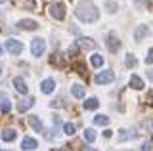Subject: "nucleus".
<instances>
[{
	"instance_id": "12",
	"label": "nucleus",
	"mask_w": 153,
	"mask_h": 151,
	"mask_svg": "<svg viewBox=\"0 0 153 151\" xmlns=\"http://www.w3.org/2000/svg\"><path fill=\"white\" fill-rule=\"evenodd\" d=\"M21 147H23V149H27V151H31V149H36V147H38V144H36V140H35V138H23Z\"/></svg>"
},
{
	"instance_id": "32",
	"label": "nucleus",
	"mask_w": 153,
	"mask_h": 151,
	"mask_svg": "<svg viewBox=\"0 0 153 151\" xmlns=\"http://www.w3.org/2000/svg\"><path fill=\"white\" fill-rule=\"evenodd\" d=\"M142 151H153V145L149 144V141H146V144L142 145Z\"/></svg>"
},
{
	"instance_id": "35",
	"label": "nucleus",
	"mask_w": 153,
	"mask_h": 151,
	"mask_svg": "<svg viewBox=\"0 0 153 151\" xmlns=\"http://www.w3.org/2000/svg\"><path fill=\"white\" fill-rule=\"evenodd\" d=\"M147 78H149V81H153V69L147 71Z\"/></svg>"
},
{
	"instance_id": "21",
	"label": "nucleus",
	"mask_w": 153,
	"mask_h": 151,
	"mask_svg": "<svg viewBox=\"0 0 153 151\" xmlns=\"http://www.w3.org/2000/svg\"><path fill=\"white\" fill-rule=\"evenodd\" d=\"M90 63H92L94 67H102V65H103V58L96 54V56H92V58H90Z\"/></svg>"
},
{
	"instance_id": "3",
	"label": "nucleus",
	"mask_w": 153,
	"mask_h": 151,
	"mask_svg": "<svg viewBox=\"0 0 153 151\" xmlns=\"http://www.w3.org/2000/svg\"><path fill=\"white\" fill-rule=\"evenodd\" d=\"M48 10H50V16L54 19H63L65 17V6L63 4H50Z\"/></svg>"
},
{
	"instance_id": "14",
	"label": "nucleus",
	"mask_w": 153,
	"mask_h": 151,
	"mask_svg": "<svg viewBox=\"0 0 153 151\" xmlns=\"http://www.w3.org/2000/svg\"><path fill=\"white\" fill-rule=\"evenodd\" d=\"M33 103H35V100H33V98H27V100H21L17 103V111H27V109H31L33 107Z\"/></svg>"
},
{
	"instance_id": "40",
	"label": "nucleus",
	"mask_w": 153,
	"mask_h": 151,
	"mask_svg": "<svg viewBox=\"0 0 153 151\" xmlns=\"http://www.w3.org/2000/svg\"><path fill=\"white\" fill-rule=\"evenodd\" d=\"M0 54H2V48H0Z\"/></svg>"
},
{
	"instance_id": "7",
	"label": "nucleus",
	"mask_w": 153,
	"mask_h": 151,
	"mask_svg": "<svg viewBox=\"0 0 153 151\" xmlns=\"http://www.w3.org/2000/svg\"><path fill=\"white\" fill-rule=\"evenodd\" d=\"M13 86H16V90H17L19 94H27V92H29V86H27V82L23 81L21 77L13 78Z\"/></svg>"
},
{
	"instance_id": "39",
	"label": "nucleus",
	"mask_w": 153,
	"mask_h": 151,
	"mask_svg": "<svg viewBox=\"0 0 153 151\" xmlns=\"http://www.w3.org/2000/svg\"><path fill=\"white\" fill-rule=\"evenodd\" d=\"M0 2H6V0H0Z\"/></svg>"
},
{
	"instance_id": "19",
	"label": "nucleus",
	"mask_w": 153,
	"mask_h": 151,
	"mask_svg": "<svg viewBox=\"0 0 153 151\" xmlns=\"http://www.w3.org/2000/svg\"><path fill=\"white\" fill-rule=\"evenodd\" d=\"M76 46H82V48H96V42H92L90 38H79L76 40Z\"/></svg>"
},
{
	"instance_id": "23",
	"label": "nucleus",
	"mask_w": 153,
	"mask_h": 151,
	"mask_svg": "<svg viewBox=\"0 0 153 151\" xmlns=\"http://www.w3.org/2000/svg\"><path fill=\"white\" fill-rule=\"evenodd\" d=\"M124 63H126V67H128V69H130V67H136V63H138V59H136V58H134V56H132V54H128V56H126V59H124Z\"/></svg>"
},
{
	"instance_id": "16",
	"label": "nucleus",
	"mask_w": 153,
	"mask_h": 151,
	"mask_svg": "<svg viewBox=\"0 0 153 151\" xmlns=\"http://www.w3.org/2000/svg\"><path fill=\"white\" fill-rule=\"evenodd\" d=\"M16 136H17V132L13 130V128L2 130V140H4V141H13V140H16Z\"/></svg>"
},
{
	"instance_id": "33",
	"label": "nucleus",
	"mask_w": 153,
	"mask_h": 151,
	"mask_svg": "<svg viewBox=\"0 0 153 151\" xmlns=\"http://www.w3.org/2000/svg\"><path fill=\"white\" fill-rule=\"evenodd\" d=\"M146 101L153 105V90H149V92H147V96H146Z\"/></svg>"
},
{
	"instance_id": "13",
	"label": "nucleus",
	"mask_w": 153,
	"mask_h": 151,
	"mask_svg": "<svg viewBox=\"0 0 153 151\" xmlns=\"http://www.w3.org/2000/svg\"><path fill=\"white\" fill-rule=\"evenodd\" d=\"M29 124H31L36 132H44V126H42V122L38 121L36 115H31V117H29Z\"/></svg>"
},
{
	"instance_id": "4",
	"label": "nucleus",
	"mask_w": 153,
	"mask_h": 151,
	"mask_svg": "<svg viewBox=\"0 0 153 151\" xmlns=\"http://www.w3.org/2000/svg\"><path fill=\"white\" fill-rule=\"evenodd\" d=\"M6 50L12 56H17V54H21V52H23V44L19 40H16V38H10V40H6Z\"/></svg>"
},
{
	"instance_id": "26",
	"label": "nucleus",
	"mask_w": 153,
	"mask_h": 151,
	"mask_svg": "<svg viewBox=\"0 0 153 151\" xmlns=\"http://www.w3.org/2000/svg\"><path fill=\"white\" fill-rule=\"evenodd\" d=\"M63 130H65V134H67V136H73V134H75V124L67 122V124L63 126Z\"/></svg>"
},
{
	"instance_id": "17",
	"label": "nucleus",
	"mask_w": 153,
	"mask_h": 151,
	"mask_svg": "<svg viewBox=\"0 0 153 151\" xmlns=\"http://www.w3.org/2000/svg\"><path fill=\"white\" fill-rule=\"evenodd\" d=\"M71 94H73L75 98H79V100H82V98H84V86H80V84H73V86H71Z\"/></svg>"
},
{
	"instance_id": "8",
	"label": "nucleus",
	"mask_w": 153,
	"mask_h": 151,
	"mask_svg": "<svg viewBox=\"0 0 153 151\" xmlns=\"http://www.w3.org/2000/svg\"><path fill=\"white\" fill-rule=\"evenodd\" d=\"M50 63H52V65H57V67L63 69V67H65L63 54H59V52H54V54H52V58H50Z\"/></svg>"
},
{
	"instance_id": "27",
	"label": "nucleus",
	"mask_w": 153,
	"mask_h": 151,
	"mask_svg": "<svg viewBox=\"0 0 153 151\" xmlns=\"http://www.w3.org/2000/svg\"><path fill=\"white\" fill-rule=\"evenodd\" d=\"M50 105H52V107H61V105H63V98H61V96H57L56 100L50 103Z\"/></svg>"
},
{
	"instance_id": "31",
	"label": "nucleus",
	"mask_w": 153,
	"mask_h": 151,
	"mask_svg": "<svg viewBox=\"0 0 153 151\" xmlns=\"http://www.w3.org/2000/svg\"><path fill=\"white\" fill-rule=\"evenodd\" d=\"M146 63H147V65H151V63H153V48L147 52V56H146Z\"/></svg>"
},
{
	"instance_id": "9",
	"label": "nucleus",
	"mask_w": 153,
	"mask_h": 151,
	"mask_svg": "<svg viewBox=\"0 0 153 151\" xmlns=\"http://www.w3.org/2000/svg\"><path fill=\"white\" fill-rule=\"evenodd\" d=\"M17 27H19V29H27V31H35L38 27V23L33 21V19H21L17 23Z\"/></svg>"
},
{
	"instance_id": "11",
	"label": "nucleus",
	"mask_w": 153,
	"mask_h": 151,
	"mask_svg": "<svg viewBox=\"0 0 153 151\" xmlns=\"http://www.w3.org/2000/svg\"><path fill=\"white\" fill-rule=\"evenodd\" d=\"M54 88H56V82L52 81V78H46V81H42V82H40V90L44 92V94L54 92Z\"/></svg>"
},
{
	"instance_id": "20",
	"label": "nucleus",
	"mask_w": 153,
	"mask_h": 151,
	"mask_svg": "<svg viewBox=\"0 0 153 151\" xmlns=\"http://www.w3.org/2000/svg\"><path fill=\"white\" fill-rule=\"evenodd\" d=\"M73 67H75V71L80 75V77H88V73H86V67H84V63H73Z\"/></svg>"
},
{
	"instance_id": "22",
	"label": "nucleus",
	"mask_w": 153,
	"mask_h": 151,
	"mask_svg": "<svg viewBox=\"0 0 153 151\" xmlns=\"http://www.w3.org/2000/svg\"><path fill=\"white\" fill-rule=\"evenodd\" d=\"M84 140H86V141H94V140H96L94 128H86V130H84Z\"/></svg>"
},
{
	"instance_id": "18",
	"label": "nucleus",
	"mask_w": 153,
	"mask_h": 151,
	"mask_svg": "<svg viewBox=\"0 0 153 151\" xmlns=\"http://www.w3.org/2000/svg\"><path fill=\"white\" fill-rule=\"evenodd\" d=\"M130 86L134 88V90H142V88H143V81L140 77H136V75H132V77H130Z\"/></svg>"
},
{
	"instance_id": "36",
	"label": "nucleus",
	"mask_w": 153,
	"mask_h": 151,
	"mask_svg": "<svg viewBox=\"0 0 153 151\" xmlns=\"http://www.w3.org/2000/svg\"><path fill=\"white\" fill-rule=\"evenodd\" d=\"M59 122H61V119H59V117H54V124L57 126V124H59Z\"/></svg>"
},
{
	"instance_id": "29",
	"label": "nucleus",
	"mask_w": 153,
	"mask_h": 151,
	"mask_svg": "<svg viewBox=\"0 0 153 151\" xmlns=\"http://www.w3.org/2000/svg\"><path fill=\"white\" fill-rule=\"evenodd\" d=\"M134 4H136V6H146V8H151V2H147V0H134Z\"/></svg>"
},
{
	"instance_id": "25",
	"label": "nucleus",
	"mask_w": 153,
	"mask_h": 151,
	"mask_svg": "<svg viewBox=\"0 0 153 151\" xmlns=\"http://www.w3.org/2000/svg\"><path fill=\"white\" fill-rule=\"evenodd\" d=\"M10 107H12V105H10V100H8V98H4L2 103H0V109H2V113H8Z\"/></svg>"
},
{
	"instance_id": "37",
	"label": "nucleus",
	"mask_w": 153,
	"mask_h": 151,
	"mask_svg": "<svg viewBox=\"0 0 153 151\" xmlns=\"http://www.w3.org/2000/svg\"><path fill=\"white\" fill-rule=\"evenodd\" d=\"M88 151H100V149H94V147H90V149H88Z\"/></svg>"
},
{
	"instance_id": "30",
	"label": "nucleus",
	"mask_w": 153,
	"mask_h": 151,
	"mask_svg": "<svg viewBox=\"0 0 153 151\" xmlns=\"http://www.w3.org/2000/svg\"><path fill=\"white\" fill-rule=\"evenodd\" d=\"M126 138H132V136L130 134H128V130H121V134H119V140H121V141H124V140H126Z\"/></svg>"
},
{
	"instance_id": "38",
	"label": "nucleus",
	"mask_w": 153,
	"mask_h": 151,
	"mask_svg": "<svg viewBox=\"0 0 153 151\" xmlns=\"http://www.w3.org/2000/svg\"><path fill=\"white\" fill-rule=\"evenodd\" d=\"M57 151H65V149H57Z\"/></svg>"
},
{
	"instance_id": "2",
	"label": "nucleus",
	"mask_w": 153,
	"mask_h": 151,
	"mask_svg": "<svg viewBox=\"0 0 153 151\" xmlns=\"http://www.w3.org/2000/svg\"><path fill=\"white\" fill-rule=\"evenodd\" d=\"M44 50H46V42H44V40H42V38H33V42H31V52H33V56L40 58V56L44 54Z\"/></svg>"
},
{
	"instance_id": "34",
	"label": "nucleus",
	"mask_w": 153,
	"mask_h": 151,
	"mask_svg": "<svg viewBox=\"0 0 153 151\" xmlns=\"http://www.w3.org/2000/svg\"><path fill=\"white\" fill-rule=\"evenodd\" d=\"M115 10H117V4H113V2H107V12H115Z\"/></svg>"
},
{
	"instance_id": "5",
	"label": "nucleus",
	"mask_w": 153,
	"mask_h": 151,
	"mask_svg": "<svg viewBox=\"0 0 153 151\" xmlns=\"http://www.w3.org/2000/svg\"><path fill=\"white\" fill-rule=\"evenodd\" d=\"M113 81H115L113 71H102V73L96 75V82H98V84H109V82H113Z\"/></svg>"
},
{
	"instance_id": "1",
	"label": "nucleus",
	"mask_w": 153,
	"mask_h": 151,
	"mask_svg": "<svg viewBox=\"0 0 153 151\" xmlns=\"http://www.w3.org/2000/svg\"><path fill=\"white\" fill-rule=\"evenodd\" d=\"M75 16L79 17L80 21H84V23H94L100 17V12H98V8H96L90 0H84V2H80L79 6H76Z\"/></svg>"
},
{
	"instance_id": "10",
	"label": "nucleus",
	"mask_w": 153,
	"mask_h": 151,
	"mask_svg": "<svg viewBox=\"0 0 153 151\" xmlns=\"http://www.w3.org/2000/svg\"><path fill=\"white\" fill-rule=\"evenodd\" d=\"M147 35H149V29H147V25H138L136 31H134V38H136V40H142L143 36H147Z\"/></svg>"
},
{
	"instance_id": "24",
	"label": "nucleus",
	"mask_w": 153,
	"mask_h": 151,
	"mask_svg": "<svg viewBox=\"0 0 153 151\" xmlns=\"http://www.w3.org/2000/svg\"><path fill=\"white\" fill-rule=\"evenodd\" d=\"M94 122H96V124H107V122H109V117H105V115H98V117H96V119H94Z\"/></svg>"
},
{
	"instance_id": "28",
	"label": "nucleus",
	"mask_w": 153,
	"mask_h": 151,
	"mask_svg": "<svg viewBox=\"0 0 153 151\" xmlns=\"http://www.w3.org/2000/svg\"><path fill=\"white\" fill-rule=\"evenodd\" d=\"M76 54H79V46H76V42H73L69 46V56H76Z\"/></svg>"
},
{
	"instance_id": "41",
	"label": "nucleus",
	"mask_w": 153,
	"mask_h": 151,
	"mask_svg": "<svg viewBox=\"0 0 153 151\" xmlns=\"http://www.w3.org/2000/svg\"><path fill=\"white\" fill-rule=\"evenodd\" d=\"M0 73H2V69H0Z\"/></svg>"
},
{
	"instance_id": "6",
	"label": "nucleus",
	"mask_w": 153,
	"mask_h": 151,
	"mask_svg": "<svg viewBox=\"0 0 153 151\" xmlns=\"http://www.w3.org/2000/svg\"><path fill=\"white\" fill-rule=\"evenodd\" d=\"M105 44H107V48L111 50V52H117L119 48H121V40H119V36L115 35V33L107 35V40H105Z\"/></svg>"
},
{
	"instance_id": "15",
	"label": "nucleus",
	"mask_w": 153,
	"mask_h": 151,
	"mask_svg": "<svg viewBox=\"0 0 153 151\" xmlns=\"http://www.w3.org/2000/svg\"><path fill=\"white\" fill-rule=\"evenodd\" d=\"M98 105H100L98 98H88V100L84 101V109H86V111H94V109H98Z\"/></svg>"
}]
</instances>
